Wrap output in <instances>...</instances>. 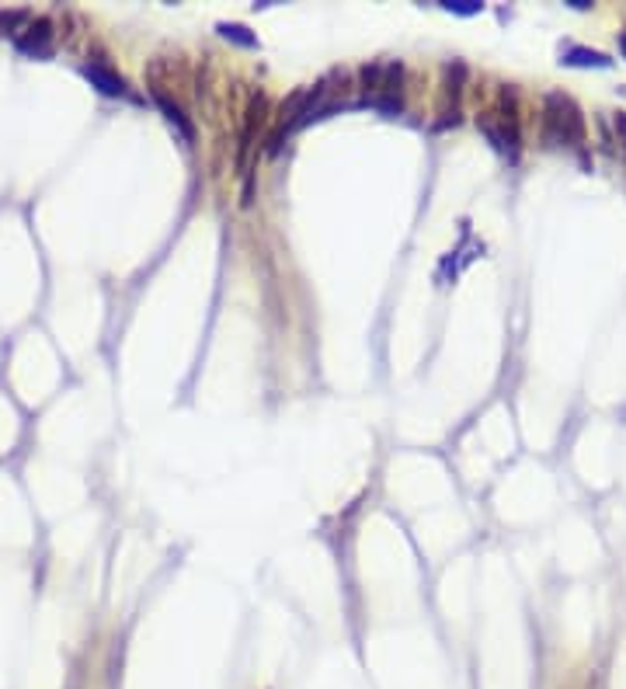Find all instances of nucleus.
<instances>
[{"label": "nucleus", "mask_w": 626, "mask_h": 689, "mask_svg": "<svg viewBox=\"0 0 626 689\" xmlns=\"http://www.w3.org/2000/svg\"><path fill=\"white\" fill-rule=\"evenodd\" d=\"M219 31H223L227 39L240 42V46H255V35H251V31H247L244 25H219Z\"/></svg>", "instance_id": "obj_6"}, {"label": "nucleus", "mask_w": 626, "mask_h": 689, "mask_svg": "<svg viewBox=\"0 0 626 689\" xmlns=\"http://www.w3.org/2000/svg\"><path fill=\"white\" fill-rule=\"evenodd\" d=\"M616 130L623 133V143H626V115H616Z\"/></svg>", "instance_id": "obj_8"}, {"label": "nucleus", "mask_w": 626, "mask_h": 689, "mask_svg": "<svg viewBox=\"0 0 626 689\" xmlns=\"http://www.w3.org/2000/svg\"><path fill=\"white\" fill-rule=\"evenodd\" d=\"M154 102H156V105H160V108H164V115H167V119H171V122L178 126V133H182L184 139H192V136H195V133H192V122L184 119V112H182V108H178V105H171V102H167L164 94H154Z\"/></svg>", "instance_id": "obj_5"}, {"label": "nucleus", "mask_w": 626, "mask_h": 689, "mask_svg": "<svg viewBox=\"0 0 626 689\" xmlns=\"http://www.w3.org/2000/svg\"><path fill=\"white\" fill-rule=\"evenodd\" d=\"M14 46H18L22 53L49 56L52 53V22H49V18H39V22H31L25 31H18V35H14Z\"/></svg>", "instance_id": "obj_2"}, {"label": "nucleus", "mask_w": 626, "mask_h": 689, "mask_svg": "<svg viewBox=\"0 0 626 689\" xmlns=\"http://www.w3.org/2000/svg\"><path fill=\"white\" fill-rule=\"evenodd\" d=\"M564 63H568V67H609L613 59H609L605 53H595V49H581V46H574V49L564 53Z\"/></svg>", "instance_id": "obj_4"}, {"label": "nucleus", "mask_w": 626, "mask_h": 689, "mask_svg": "<svg viewBox=\"0 0 626 689\" xmlns=\"http://www.w3.org/2000/svg\"><path fill=\"white\" fill-rule=\"evenodd\" d=\"M84 74L91 77V84H98L104 94H126V80L119 77V74H112V70L102 67V63H87Z\"/></svg>", "instance_id": "obj_3"}, {"label": "nucleus", "mask_w": 626, "mask_h": 689, "mask_svg": "<svg viewBox=\"0 0 626 689\" xmlns=\"http://www.w3.org/2000/svg\"><path fill=\"white\" fill-rule=\"evenodd\" d=\"M543 133H547L550 143H581L585 122H581V112L571 98L547 94V130Z\"/></svg>", "instance_id": "obj_1"}, {"label": "nucleus", "mask_w": 626, "mask_h": 689, "mask_svg": "<svg viewBox=\"0 0 626 689\" xmlns=\"http://www.w3.org/2000/svg\"><path fill=\"white\" fill-rule=\"evenodd\" d=\"M620 49H623V56H626V31L620 35Z\"/></svg>", "instance_id": "obj_9"}, {"label": "nucleus", "mask_w": 626, "mask_h": 689, "mask_svg": "<svg viewBox=\"0 0 626 689\" xmlns=\"http://www.w3.org/2000/svg\"><path fill=\"white\" fill-rule=\"evenodd\" d=\"M449 11H456V14H477L484 4H477V0H452V4H445Z\"/></svg>", "instance_id": "obj_7"}]
</instances>
